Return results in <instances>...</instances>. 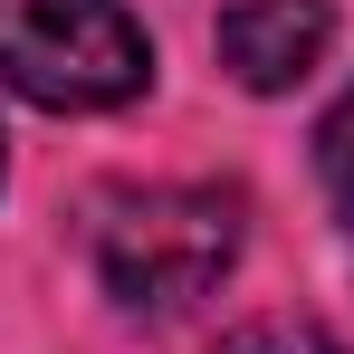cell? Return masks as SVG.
I'll return each mask as SVG.
<instances>
[{
  "mask_svg": "<svg viewBox=\"0 0 354 354\" xmlns=\"http://www.w3.org/2000/svg\"><path fill=\"white\" fill-rule=\"evenodd\" d=\"M96 288L124 316H182L192 297H211L239 259V192L221 182H144V192H106L96 201Z\"/></svg>",
  "mask_w": 354,
  "mask_h": 354,
  "instance_id": "obj_1",
  "label": "cell"
},
{
  "mask_svg": "<svg viewBox=\"0 0 354 354\" xmlns=\"http://www.w3.org/2000/svg\"><path fill=\"white\" fill-rule=\"evenodd\" d=\"M0 86L48 115H106L153 86V39L124 0H0Z\"/></svg>",
  "mask_w": 354,
  "mask_h": 354,
  "instance_id": "obj_2",
  "label": "cell"
},
{
  "mask_svg": "<svg viewBox=\"0 0 354 354\" xmlns=\"http://www.w3.org/2000/svg\"><path fill=\"white\" fill-rule=\"evenodd\" d=\"M335 48V0H230L221 10V67L249 96H288Z\"/></svg>",
  "mask_w": 354,
  "mask_h": 354,
  "instance_id": "obj_3",
  "label": "cell"
},
{
  "mask_svg": "<svg viewBox=\"0 0 354 354\" xmlns=\"http://www.w3.org/2000/svg\"><path fill=\"white\" fill-rule=\"evenodd\" d=\"M316 173H326V201L345 211V230H354V86L326 106V124H316Z\"/></svg>",
  "mask_w": 354,
  "mask_h": 354,
  "instance_id": "obj_4",
  "label": "cell"
},
{
  "mask_svg": "<svg viewBox=\"0 0 354 354\" xmlns=\"http://www.w3.org/2000/svg\"><path fill=\"white\" fill-rule=\"evenodd\" d=\"M221 354H345L326 326H306V316H268V326H239Z\"/></svg>",
  "mask_w": 354,
  "mask_h": 354,
  "instance_id": "obj_5",
  "label": "cell"
}]
</instances>
